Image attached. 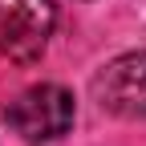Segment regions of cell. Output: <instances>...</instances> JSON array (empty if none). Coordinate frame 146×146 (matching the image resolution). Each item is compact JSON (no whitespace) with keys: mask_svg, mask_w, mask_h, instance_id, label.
I'll return each mask as SVG.
<instances>
[{"mask_svg":"<svg viewBox=\"0 0 146 146\" xmlns=\"http://www.w3.org/2000/svg\"><path fill=\"white\" fill-rule=\"evenodd\" d=\"M53 25H57L53 0H0V57L16 65L41 61Z\"/></svg>","mask_w":146,"mask_h":146,"instance_id":"cell-2","label":"cell"},{"mask_svg":"<svg viewBox=\"0 0 146 146\" xmlns=\"http://www.w3.org/2000/svg\"><path fill=\"white\" fill-rule=\"evenodd\" d=\"M94 102L118 118H146V53H122L94 77Z\"/></svg>","mask_w":146,"mask_h":146,"instance_id":"cell-3","label":"cell"},{"mask_svg":"<svg viewBox=\"0 0 146 146\" xmlns=\"http://www.w3.org/2000/svg\"><path fill=\"white\" fill-rule=\"evenodd\" d=\"M73 118H77V106H73V94L65 85H33L25 94H16L4 110V122L12 134H21L29 146L41 142H57L61 134H69Z\"/></svg>","mask_w":146,"mask_h":146,"instance_id":"cell-1","label":"cell"}]
</instances>
